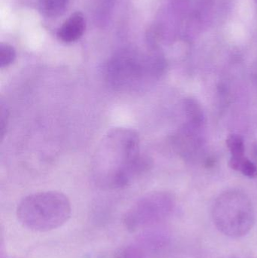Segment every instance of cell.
Returning a JSON list of instances; mask_svg holds the SVG:
<instances>
[{"mask_svg":"<svg viewBox=\"0 0 257 258\" xmlns=\"http://www.w3.org/2000/svg\"><path fill=\"white\" fill-rule=\"evenodd\" d=\"M69 0H39L40 12L45 16L57 17L61 15Z\"/></svg>","mask_w":257,"mask_h":258,"instance_id":"30bf717a","label":"cell"},{"mask_svg":"<svg viewBox=\"0 0 257 258\" xmlns=\"http://www.w3.org/2000/svg\"><path fill=\"white\" fill-rule=\"evenodd\" d=\"M253 79H254L255 84H256L257 87V65L256 68H255L254 73H253Z\"/></svg>","mask_w":257,"mask_h":258,"instance_id":"9a60e30c","label":"cell"},{"mask_svg":"<svg viewBox=\"0 0 257 258\" xmlns=\"http://www.w3.org/2000/svg\"><path fill=\"white\" fill-rule=\"evenodd\" d=\"M16 51L12 45L2 43L0 45V68H7L15 61Z\"/></svg>","mask_w":257,"mask_h":258,"instance_id":"4fadbf2b","label":"cell"},{"mask_svg":"<svg viewBox=\"0 0 257 258\" xmlns=\"http://www.w3.org/2000/svg\"><path fill=\"white\" fill-rule=\"evenodd\" d=\"M184 108L187 122L203 128L205 114L201 104L194 98H189L184 101Z\"/></svg>","mask_w":257,"mask_h":258,"instance_id":"9c48e42d","label":"cell"},{"mask_svg":"<svg viewBox=\"0 0 257 258\" xmlns=\"http://www.w3.org/2000/svg\"><path fill=\"white\" fill-rule=\"evenodd\" d=\"M72 213L70 201L57 191H44L24 197L17 208L23 227L39 233L51 231L67 222Z\"/></svg>","mask_w":257,"mask_h":258,"instance_id":"3957f363","label":"cell"},{"mask_svg":"<svg viewBox=\"0 0 257 258\" xmlns=\"http://www.w3.org/2000/svg\"><path fill=\"white\" fill-rule=\"evenodd\" d=\"M226 144L230 152V159H238L245 156V145L242 137L238 135H229Z\"/></svg>","mask_w":257,"mask_h":258,"instance_id":"7c38bea8","label":"cell"},{"mask_svg":"<svg viewBox=\"0 0 257 258\" xmlns=\"http://www.w3.org/2000/svg\"><path fill=\"white\" fill-rule=\"evenodd\" d=\"M212 218L217 230L225 236L242 237L254 225V208L247 194L231 189L216 199L212 207Z\"/></svg>","mask_w":257,"mask_h":258,"instance_id":"277c9868","label":"cell"},{"mask_svg":"<svg viewBox=\"0 0 257 258\" xmlns=\"http://www.w3.org/2000/svg\"><path fill=\"white\" fill-rule=\"evenodd\" d=\"M1 116L0 129H1L2 139H3V137H4L6 130H7L9 119V109H8L7 105L3 102V101H2L1 102V116Z\"/></svg>","mask_w":257,"mask_h":258,"instance_id":"5bb4252c","label":"cell"},{"mask_svg":"<svg viewBox=\"0 0 257 258\" xmlns=\"http://www.w3.org/2000/svg\"><path fill=\"white\" fill-rule=\"evenodd\" d=\"M167 239L160 233H149L128 245L118 254L117 258H150L164 248Z\"/></svg>","mask_w":257,"mask_h":258,"instance_id":"52a82bcc","label":"cell"},{"mask_svg":"<svg viewBox=\"0 0 257 258\" xmlns=\"http://www.w3.org/2000/svg\"><path fill=\"white\" fill-rule=\"evenodd\" d=\"M85 30V21L80 12L72 14L60 27L57 33L60 40L72 42L81 37Z\"/></svg>","mask_w":257,"mask_h":258,"instance_id":"ba28073f","label":"cell"},{"mask_svg":"<svg viewBox=\"0 0 257 258\" xmlns=\"http://www.w3.org/2000/svg\"><path fill=\"white\" fill-rule=\"evenodd\" d=\"M229 165L234 170L239 171L247 177H253L256 176V165L246 156L240 159H230Z\"/></svg>","mask_w":257,"mask_h":258,"instance_id":"8fae6325","label":"cell"},{"mask_svg":"<svg viewBox=\"0 0 257 258\" xmlns=\"http://www.w3.org/2000/svg\"><path fill=\"white\" fill-rule=\"evenodd\" d=\"M231 258H236V257H231Z\"/></svg>","mask_w":257,"mask_h":258,"instance_id":"2e32d148","label":"cell"},{"mask_svg":"<svg viewBox=\"0 0 257 258\" xmlns=\"http://www.w3.org/2000/svg\"><path fill=\"white\" fill-rule=\"evenodd\" d=\"M140 145V137L133 129L116 128L107 132L94 156L95 182L106 189H119L149 171L152 162L141 154Z\"/></svg>","mask_w":257,"mask_h":258,"instance_id":"6da1fadb","label":"cell"},{"mask_svg":"<svg viewBox=\"0 0 257 258\" xmlns=\"http://www.w3.org/2000/svg\"><path fill=\"white\" fill-rule=\"evenodd\" d=\"M202 127L186 122L175 134L173 144L177 153L184 159H193L200 156L204 147Z\"/></svg>","mask_w":257,"mask_h":258,"instance_id":"8992f818","label":"cell"},{"mask_svg":"<svg viewBox=\"0 0 257 258\" xmlns=\"http://www.w3.org/2000/svg\"><path fill=\"white\" fill-rule=\"evenodd\" d=\"M165 68V60L160 54L141 55L133 51H121L106 63L104 80L118 92H141L155 84Z\"/></svg>","mask_w":257,"mask_h":258,"instance_id":"7a4b0ae2","label":"cell"},{"mask_svg":"<svg viewBox=\"0 0 257 258\" xmlns=\"http://www.w3.org/2000/svg\"><path fill=\"white\" fill-rule=\"evenodd\" d=\"M175 205V197L169 192L146 194L128 209L124 217V225L131 233L155 227L172 215Z\"/></svg>","mask_w":257,"mask_h":258,"instance_id":"5b68a950","label":"cell"}]
</instances>
